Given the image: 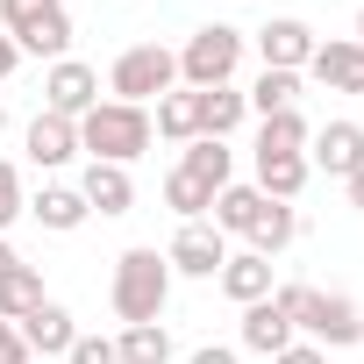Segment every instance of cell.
<instances>
[{
	"instance_id": "1",
	"label": "cell",
	"mask_w": 364,
	"mask_h": 364,
	"mask_svg": "<svg viewBox=\"0 0 364 364\" xmlns=\"http://www.w3.org/2000/svg\"><path fill=\"white\" fill-rule=\"evenodd\" d=\"M272 300L286 307V321L321 343V350H357L364 343V307L350 293H321V286H272Z\"/></svg>"
},
{
	"instance_id": "2",
	"label": "cell",
	"mask_w": 364,
	"mask_h": 364,
	"mask_svg": "<svg viewBox=\"0 0 364 364\" xmlns=\"http://www.w3.org/2000/svg\"><path fill=\"white\" fill-rule=\"evenodd\" d=\"M107 300H114L122 328L157 321V314H164V300H171V264H164V250H150V243L122 250V257H114V286H107Z\"/></svg>"
},
{
	"instance_id": "3",
	"label": "cell",
	"mask_w": 364,
	"mask_h": 364,
	"mask_svg": "<svg viewBox=\"0 0 364 364\" xmlns=\"http://www.w3.org/2000/svg\"><path fill=\"white\" fill-rule=\"evenodd\" d=\"M79 150L93 164H136L150 150V107H129V100H100L79 114Z\"/></svg>"
},
{
	"instance_id": "4",
	"label": "cell",
	"mask_w": 364,
	"mask_h": 364,
	"mask_svg": "<svg viewBox=\"0 0 364 364\" xmlns=\"http://www.w3.org/2000/svg\"><path fill=\"white\" fill-rule=\"evenodd\" d=\"M171 86H178V50H164V43H129L114 58V72H107V93L129 100V107H150Z\"/></svg>"
},
{
	"instance_id": "5",
	"label": "cell",
	"mask_w": 364,
	"mask_h": 364,
	"mask_svg": "<svg viewBox=\"0 0 364 364\" xmlns=\"http://www.w3.org/2000/svg\"><path fill=\"white\" fill-rule=\"evenodd\" d=\"M236 65H243V29H229V22L193 29L186 50H178V79H186L193 93L200 86H236Z\"/></svg>"
},
{
	"instance_id": "6",
	"label": "cell",
	"mask_w": 364,
	"mask_h": 364,
	"mask_svg": "<svg viewBox=\"0 0 364 364\" xmlns=\"http://www.w3.org/2000/svg\"><path fill=\"white\" fill-rule=\"evenodd\" d=\"M164 264H171V279H215V272L229 264V236H222L215 222H178Z\"/></svg>"
},
{
	"instance_id": "7",
	"label": "cell",
	"mask_w": 364,
	"mask_h": 364,
	"mask_svg": "<svg viewBox=\"0 0 364 364\" xmlns=\"http://www.w3.org/2000/svg\"><path fill=\"white\" fill-rule=\"evenodd\" d=\"M86 107H100V72H93V65H79V58H58V65L43 72V114L79 122Z\"/></svg>"
},
{
	"instance_id": "8",
	"label": "cell",
	"mask_w": 364,
	"mask_h": 364,
	"mask_svg": "<svg viewBox=\"0 0 364 364\" xmlns=\"http://www.w3.org/2000/svg\"><path fill=\"white\" fill-rule=\"evenodd\" d=\"M314 43H321V36H314L300 15H272V22L257 29V58H264V72H307Z\"/></svg>"
},
{
	"instance_id": "9",
	"label": "cell",
	"mask_w": 364,
	"mask_h": 364,
	"mask_svg": "<svg viewBox=\"0 0 364 364\" xmlns=\"http://www.w3.org/2000/svg\"><path fill=\"white\" fill-rule=\"evenodd\" d=\"M307 171H328V178L364 171V129H357V122H321V129L307 136Z\"/></svg>"
},
{
	"instance_id": "10",
	"label": "cell",
	"mask_w": 364,
	"mask_h": 364,
	"mask_svg": "<svg viewBox=\"0 0 364 364\" xmlns=\"http://www.w3.org/2000/svg\"><path fill=\"white\" fill-rule=\"evenodd\" d=\"M22 150H29V164L58 171V164H72V157H79V122H65V114H36V122H29V136H22Z\"/></svg>"
},
{
	"instance_id": "11",
	"label": "cell",
	"mask_w": 364,
	"mask_h": 364,
	"mask_svg": "<svg viewBox=\"0 0 364 364\" xmlns=\"http://www.w3.org/2000/svg\"><path fill=\"white\" fill-rule=\"evenodd\" d=\"M15 328H22L29 357H65V350H72V336H79V328H72V307H58V300L29 307V314H22Z\"/></svg>"
},
{
	"instance_id": "12",
	"label": "cell",
	"mask_w": 364,
	"mask_h": 364,
	"mask_svg": "<svg viewBox=\"0 0 364 364\" xmlns=\"http://www.w3.org/2000/svg\"><path fill=\"white\" fill-rule=\"evenodd\" d=\"M307 72H314L328 93H364V50H357L350 36H336V43H314Z\"/></svg>"
},
{
	"instance_id": "13",
	"label": "cell",
	"mask_w": 364,
	"mask_h": 364,
	"mask_svg": "<svg viewBox=\"0 0 364 364\" xmlns=\"http://www.w3.org/2000/svg\"><path fill=\"white\" fill-rule=\"evenodd\" d=\"M215 279H222V293H229L236 307L272 300V257H257V250H229V264H222Z\"/></svg>"
},
{
	"instance_id": "14",
	"label": "cell",
	"mask_w": 364,
	"mask_h": 364,
	"mask_svg": "<svg viewBox=\"0 0 364 364\" xmlns=\"http://www.w3.org/2000/svg\"><path fill=\"white\" fill-rule=\"evenodd\" d=\"M300 343V328L286 321V307L279 300H257V307H243V350H257V357H279V350H293Z\"/></svg>"
},
{
	"instance_id": "15",
	"label": "cell",
	"mask_w": 364,
	"mask_h": 364,
	"mask_svg": "<svg viewBox=\"0 0 364 364\" xmlns=\"http://www.w3.org/2000/svg\"><path fill=\"white\" fill-rule=\"evenodd\" d=\"M79 193H86L93 215H129L136 208V178H129V164H86Z\"/></svg>"
},
{
	"instance_id": "16",
	"label": "cell",
	"mask_w": 364,
	"mask_h": 364,
	"mask_svg": "<svg viewBox=\"0 0 364 364\" xmlns=\"http://www.w3.org/2000/svg\"><path fill=\"white\" fill-rule=\"evenodd\" d=\"M250 114V100L236 93V86H200L193 93V129L200 136H215V143H229V129Z\"/></svg>"
},
{
	"instance_id": "17",
	"label": "cell",
	"mask_w": 364,
	"mask_h": 364,
	"mask_svg": "<svg viewBox=\"0 0 364 364\" xmlns=\"http://www.w3.org/2000/svg\"><path fill=\"white\" fill-rule=\"evenodd\" d=\"M293 236H300V208L293 200H264L257 222H250V250L257 257H279V250H293Z\"/></svg>"
},
{
	"instance_id": "18",
	"label": "cell",
	"mask_w": 364,
	"mask_h": 364,
	"mask_svg": "<svg viewBox=\"0 0 364 364\" xmlns=\"http://www.w3.org/2000/svg\"><path fill=\"white\" fill-rule=\"evenodd\" d=\"M178 171H186V178H200L208 193H222L229 178H236V157H229V143H215V136H193V143H186V157H178Z\"/></svg>"
},
{
	"instance_id": "19",
	"label": "cell",
	"mask_w": 364,
	"mask_h": 364,
	"mask_svg": "<svg viewBox=\"0 0 364 364\" xmlns=\"http://www.w3.org/2000/svg\"><path fill=\"white\" fill-rule=\"evenodd\" d=\"M307 114L300 107H286V114H264L257 122V157H307Z\"/></svg>"
},
{
	"instance_id": "20",
	"label": "cell",
	"mask_w": 364,
	"mask_h": 364,
	"mask_svg": "<svg viewBox=\"0 0 364 364\" xmlns=\"http://www.w3.org/2000/svg\"><path fill=\"white\" fill-rule=\"evenodd\" d=\"M29 215H36L50 236H72V229H79L93 208H86V193H79V186H43V193L29 200Z\"/></svg>"
},
{
	"instance_id": "21",
	"label": "cell",
	"mask_w": 364,
	"mask_h": 364,
	"mask_svg": "<svg viewBox=\"0 0 364 364\" xmlns=\"http://www.w3.org/2000/svg\"><path fill=\"white\" fill-rule=\"evenodd\" d=\"M257 208H264V193H257V186H236V178H229V186L215 193V208H208V222H215L222 236H250Z\"/></svg>"
},
{
	"instance_id": "22",
	"label": "cell",
	"mask_w": 364,
	"mask_h": 364,
	"mask_svg": "<svg viewBox=\"0 0 364 364\" xmlns=\"http://www.w3.org/2000/svg\"><path fill=\"white\" fill-rule=\"evenodd\" d=\"M114 357L122 364H171V328L164 321H136L114 336Z\"/></svg>"
},
{
	"instance_id": "23",
	"label": "cell",
	"mask_w": 364,
	"mask_h": 364,
	"mask_svg": "<svg viewBox=\"0 0 364 364\" xmlns=\"http://www.w3.org/2000/svg\"><path fill=\"white\" fill-rule=\"evenodd\" d=\"M307 157H257V193L264 200H300V186H307Z\"/></svg>"
},
{
	"instance_id": "24",
	"label": "cell",
	"mask_w": 364,
	"mask_h": 364,
	"mask_svg": "<svg viewBox=\"0 0 364 364\" xmlns=\"http://www.w3.org/2000/svg\"><path fill=\"white\" fill-rule=\"evenodd\" d=\"M50 293H43V272L36 264H15L8 279H0V321H22L29 307H43Z\"/></svg>"
},
{
	"instance_id": "25",
	"label": "cell",
	"mask_w": 364,
	"mask_h": 364,
	"mask_svg": "<svg viewBox=\"0 0 364 364\" xmlns=\"http://www.w3.org/2000/svg\"><path fill=\"white\" fill-rule=\"evenodd\" d=\"M243 100H250L257 122H264V114H286V107H300V72H257V86H250Z\"/></svg>"
},
{
	"instance_id": "26",
	"label": "cell",
	"mask_w": 364,
	"mask_h": 364,
	"mask_svg": "<svg viewBox=\"0 0 364 364\" xmlns=\"http://www.w3.org/2000/svg\"><path fill=\"white\" fill-rule=\"evenodd\" d=\"M150 136H164V143H193V136H200V129H193V86H171V93L157 100Z\"/></svg>"
},
{
	"instance_id": "27",
	"label": "cell",
	"mask_w": 364,
	"mask_h": 364,
	"mask_svg": "<svg viewBox=\"0 0 364 364\" xmlns=\"http://www.w3.org/2000/svg\"><path fill=\"white\" fill-rule=\"evenodd\" d=\"M164 208H171L178 222H208V208H215V193L200 186V178H186V171H171V178H164Z\"/></svg>"
},
{
	"instance_id": "28",
	"label": "cell",
	"mask_w": 364,
	"mask_h": 364,
	"mask_svg": "<svg viewBox=\"0 0 364 364\" xmlns=\"http://www.w3.org/2000/svg\"><path fill=\"white\" fill-rule=\"evenodd\" d=\"M50 15H65V0H0V22H8V36H29V29H43Z\"/></svg>"
},
{
	"instance_id": "29",
	"label": "cell",
	"mask_w": 364,
	"mask_h": 364,
	"mask_svg": "<svg viewBox=\"0 0 364 364\" xmlns=\"http://www.w3.org/2000/svg\"><path fill=\"white\" fill-rule=\"evenodd\" d=\"M15 215H29V200H22V171L0 157V236L15 229Z\"/></svg>"
},
{
	"instance_id": "30",
	"label": "cell",
	"mask_w": 364,
	"mask_h": 364,
	"mask_svg": "<svg viewBox=\"0 0 364 364\" xmlns=\"http://www.w3.org/2000/svg\"><path fill=\"white\" fill-rule=\"evenodd\" d=\"M65 364H122V357H114V343H107V336H72Z\"/></svg>"
},
{
	"instance_id": "31",
	"label": "cell",
	"mask_w": 364,
	"mask_h": 364,
	"mask_svg": "<svg viewBox=\"0 0 364 364\" xmlns=\"http://www.w3.org/2000/svg\"><path fill=\"white\" fill-rule=\"evenodd\" d=\"M0 364H36V357H29V343H22V328H15V321H0Z\"/></svg>"
},
{
	"instance_id": "32",
	"label": "cell",
	"mask_w": 364,
	"mask_h": 364,
	"mask_svg": "<svg viewBox=\"0 0 364 364\" xmlns=\"http://www.w3.org/2000/svg\"><path fill=\"white\" fill-rule=\"evenodd\" d=\"M186 364H243V350H229V343H200Z\"/></svg>"
},
{
	"instance_id": "33",
	"label": "cell",
	"mask_w": 364,
	"mask_h": 364,
	"mask_svg": "<svg viewBox=\"0 0 364 364\" xmlns=\"http://www.w3.org/2000/svg\"><path fill=\"white\" fill-rule=\"evenodd\" d=\"M272 364H328V350H321V343H293V350H279Z\"/></svg>"
},
{
	"instance_id": "34",
	"label": "cell",
	"mask_w": 364,
	"mask_h": 364,
	"mask_svg": "<svg viewBox=\"0 0 364 364\" xmlns=\"http://www.w3.org/2000/svg\"><path fill=\"white\" fill-rule=\"evenodd\" d=\"M15 65H22V50H15V36H0V86L15 79Z\"/></svg>"
},
{
	"instance_id": "35",
	"label": "cell",
	"mask_w": 364,
	"mask_h": 364,
	"mask_svg": "<svg viewBox=\"0 0 364 364\" xmlns=\"http://www.w3.org/2000/svg\"><path fill=\"white\" fill-rule=\"evenodd\" d=\"M343 193H350V208L364 215V171H350V178H343Z\"/></svg>"
},
{
	"instance_id": "36",
	"label": "cell",
	"mask_w": 364,
	"mask_h": 364,
	"mask_svg": "<svg viewBox=\"0 0 364 364\" xmlns=\"http://www.w3.org/2000/svg\"><path fill=\"white\" fill-rule=\"evenodd\" d=\"M15 264H22V257H15V243H8V236H0V279H8Z\"/></svg>"
},
{
	"instance_id": "37",
	"label": "cell",
	"mask_w": 364,
	"mask_h": 364,
	"mask_svg": "<svg viewBox=\"0 0 364 364\" xmlns=\"http://www.w3.org/2000/svg\"><path fill=\"white\" fill-rule=\"evenodd\" d=\"M350 43H357V50H364V8H357V36H350Z\"/></svg>"
},
{
	"instance_id": "38",
	"label": "cell",
	"mask_w": 364,
	"mask_h": 364,
	"mask_svg": "<svg viewBox=\"0 0 364 364\" xmlns=\"http://www.w3.org/2000/svg\"><path fill=\"white\" fill-rule=\"evenodd\" d=\"M0 136H8V107H0Z\"/></svg>"
}]
</instances>
